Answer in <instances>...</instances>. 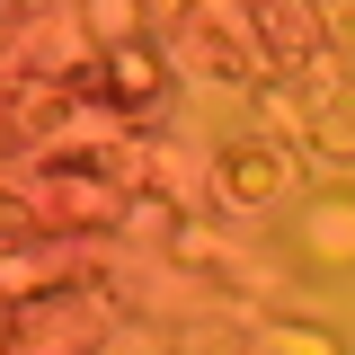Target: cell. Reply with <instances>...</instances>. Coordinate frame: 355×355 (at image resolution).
I'll return each mask as SVG.
<instances>
[{"instance_id":"obj_1","label":"cell","mask_w":355,"mask_h":355,"mask_svg":"<svg viewBox=\"0 0 355 355\" xmlns=\"http://www.w3.org/2000/svg\"><path fill=\"white\" fill-rule=\"evenodd\" d=\"M160 71H151V53H116V89H151Z\"/></svg>"}]
</instances>
